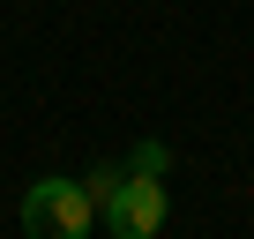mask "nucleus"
<instances>
[{
	"mask_svg": "<svg viewBox=\"0 0 254 239\" xmlns=\"http://www.w3.org/2000/svg\"><path fill=\"white\" fill-rule=\"evenodd\" d=\"M127 172H135V179H165L172 172V150L165 142H135V150H127Z\"/></svg>",
	"mask_w": 254,
	"mask_h": 239,
	"instance_id": "nucleus-4",
	"label": "nucleus"
},
{
	"mask_svg": "<svg viewBox=\"0 0 254 239\" xmlns=\"http://www.w3.org/2000/svg\"><path fill=\"white\" fill-rule=\"evenodd\" d=\"M90 232H97V202L82 194V179L23 187V239H90Z\"/></svg>",
	"mask_w": 254,
	"mask_h": 239,
	"instance_id": "nucleus-1",
	"label": "nucleus"
},
{
	"mask_svg": "<svg viewBox=\"0 0 254 239\" xmlns=\"http://www.w3.org/2000/svg\"><path fill=\"white\" fill-rule=\"evenodd\" d=\"M165 217H172V194H165V179H135V172H127V187L105 202V232L112 239H157L165 232Z\"/></svg>",
	"mask_w": 254,
	"mask_h": 239,
	"instance_id": "nucleus-2",
	"label": "nucleus"
},
{
	"mask_svg": "<svg viewBox=\"0 0 254 239\" xmlns=\"http://www.w3.org/2000/svg\"><path fill=\"white\" fill-rule=\"evenodd\" d=\"M120 187H127V165H90V172H82V194L97 202V217H105V202H112Z\"/></svg>",
	"mask_w": 254,
	"mask_h": 239,
	"instance_id": "nucleus-3",
	"label": "nucleus"
}]
</instances>
